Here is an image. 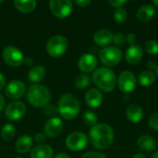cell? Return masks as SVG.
Wrapping results in <instances>:
<instances>
[{
  "label": "cell",
  "mask_w": 158,
  "mask_h": 158,
  "mask_svg": "<svg viewBox=\"0 0 158 158\" xmlns=\"http://www.w3.org/2000/svg\"><path fill=\"white\" fill-rule=\"evenodd\" d=\"M89 138L92 144L96 149L106 150L114 141V131L112 128L106 123L96 124L91 128Z\"/></svg>",
  "instance_id": "6da1fadb"
},
{
  "label": "cell",
  "mask_w": 158,
  "mask_h": 158,
  "mask_svg": "<svg viewBox=\"0 0 158 158\" xmlns=\"http://www.w3.org/2000/svg\"><path fill=\"white\" fill-rule=\"evenodd\" d=\"M57 107L58 113L63 118L71 120L79 115L81 105L75 95L71 94H65L60 97Z\"/></svg>",
  "instance_id": "7a4b0ae2"
},
{
  "label": "cell",
  "mask_w": 158,
  "mask_h": 158,
  "mask_svg": "<svg viewBox=\"0 0 158 158\" xmlns=\"http://www.w3.org/2000/svg\"><path fill=\"white\" fill-rule=\"evenodd\" d=\"M93 81L102 91L106 93L112 92L117 84L115 72L106 67L97 69L93 74Z\"/></svg>",
  "instance_id": "3957f363"
},
{
  "label": "cell",
  "mask_w": 158,
  "mask_h": 158,
  "mask_svg": "<svg viewBox=\"0 0 158 158\" xmlns=\"http://www.w3.org/2000/svg\"><path fill=\"white\" fill-rule=\"evenodd\" d=\"M51 99V93L47 87L41 84H32L27 90V100L35 107L46 106Z\"/></svg>",
  "instance_id": "277c9868"
},
{
  "label": "cell",
  "mask_w": 158,
  "mask_h": 158,
  "mask_svg": "<svg viewBox=\"0 0 158 158\" xmlns=\"http://www.w3.org/2000/svg\"><path fill=\"white\" fill-rule=\"evenodd\" d=\"M69 47L68 39L60 34L52 36L46 44V51L49 56L53 57H59L63 56Z\"/></svg>",
  "instance_id": "5b68a950"
},
{
  "label": "cell",
  "mask_w": 158,
  "mask_h": 158,
  "mask_svg": "<svg viewBox=\"0 0 158 158\" xmlns=\"http://www.w3.org/2000/svg\"><path fill=\"white\" fill-rule=\"evenodd\" d=\"M100 61L106 67L118 65L122 58V51L116 46H106L99 53Z\"/></svg>",
  "instance_id": "8992f818"
},
{
  "label": "cell",
  "mask_w": 158,
  "mask_h": 158,
  "mask_svg": "<svg viewBox=\"0 0 158 158\" xmlns=\"http://www.w3.org/2000/svg\"><path fill=\"white\" fill-rule=\"evenodd\" d=\"M49 7L52 14L59 19L69 17L73 10V4L69 0H51Z\"/></svg>",
  "instance_id": "52a82bcc"
},
{
  "label": "cell",
  "mask_w": 158,
  "mask_h": 158,
  "mask_svg": "<svg viewBox=\"0 0 158 158\" xmlns=\"http://www.w3.org/2000/svg\"><path fill=\"white\" fill-rule=\"evenodd\" d=\"M88 144V137L81 131H74L70 133L66 139V146L73 151L79 152L83 150Z\"/></svg>",
  "instance_id": "ba28073f"
},
{
  "label": "cell",
  "mask_w": 158,
  "mask_h": 158,
  "mask_svg": "<svg viewBox=\"0 0 158 158\" xmlns=\"http://www.w3.org/2000/svg\"><path fill=\"white\" fill-rule=\"evenodd\" d=\"M3 58L10 67H19L25 59L22 52L19 48L12 45L6 46L3 50Z\"/></svg>",
  "instance_id": "9c48e42d"
},
{
  "label": "cell",
  "mask_w": 158,
  "mask_h": 158,
  "mask_svg": "<svg viewBox=\"0 0 158 158\" xmlns=\"http://www.w3.org/2000/svg\"><path fill=\"white\" fill-rule=\"evenodd\" d=\"M118 85L121 92L131 93L136 89L137 80L133 72L130 70H124L119 74L118 80Z\"/></svg>",
  "instance_id": "30bf717a"
},
{
  "label": "cell",
  "mask_w": 158,
  "mask_h": 158,
  "mask_svg": "<svg viewBox=\"0 0 158 158\" xmlns=\"http://www.w3.org/2000/svg\"><path fill=\"white\" fill-rule=\"evenodd\" d=\"M26 113V106L22 102L15 101L11 102L7 105L5 109V115L7 119L11 121L19 120L24 117Z\"/></svg>",
  "instance_id": "8fae6325"
},
{
  "label": "cell",
  "mask_w": 158,
  "mask_h": 158,
  "mask_svg": "<svg viewBox=\"0 0 158 158\" xmlns=\"http://www.w3.org/2000/svg\"><path fill=\"white\" fill-rule=\"evenodd\" d=\"M25 91H26L25 84L19 80H15V81H11L6 86L5 94L9 99H19L23 96Z\"/></svg>",
  "instance_id": "7c38bea8"
},
{
  "label": "cell",
  "mask_w": 158,
  "mask_h": 158,
  "mask_svg": "<svg viewBox=\"0 0 158 158\" xmlns=\"http://www.w3.org/2000/svg\"><path fill=\"white\" fill-rule=\"evenodd\" d=\"M63 122L59 118L54 117L46 121L44 127V134L50 138H56L62 132Z\"/></svg>",
  "instance_id": "4fadbf2b"
},
{
  "label": "cell",
  "mask_w": 158,
  "mask_h": 158,
  "mask_svg": "<svg viewBox=\"0 0 158 158\" xmlns=\"http://www.w3.org/2000/svg\"><path fill=\"white\" fill-rule=\"evenodd\" d=\"M78 66L79 69L84 73L92 72L97 67V58L93 54H84L80 57Z\"/></svg>",
  "instance_id": "5bb4252c"
},
{
  "label": "cell",
  "mask_w": 158,
  "mask_h": 158,
  "mask_svg": "<svg viewBox=\"0 0 158 158\" xmlns=\"http://www.w3.org/2000/svg\"><path fill=\"white\" fill-rule=\"evenodd\" d=\"M143 56V50L139 44L130 45V47L126 51V61L131 65L138 64Z\"/></svg>",
  "instance_id": "9a60e30c"
},
{
  "label": "cell",
  "mask_w": 158,
  "mask_h": 158,
  "mask_svg": "<svg viewBox=\"0 0 158 158\" xmlns=\"http://www.w3.org/2000/svg\"><path fill=\"white\" fill-rule=\"evenodd\" d=\"M85 102L86 104L93 108L99 107L103 102V95L102 93L95 88L89 89L85 94Z\"/></svg>",
  "instance_id": "2e32d148"
},
{
  "label": "cell",
  "mask_w": 158,
  "mask_h": 158,
  "mask_svg": "<svg viewBox=\"0 0 158 158\" xmlns=\"http://www.w3.org/2000/svg\"><path fill=\"white\" fill-rule=\"evenodd\" d=\"M53 149L45 143L37 144L31 151V158H53Z\"/></svg>",
  "instance_id": "e0dca14e"
},
{
  "label": "cell",
  "mask_w": 158,
  "mask_h": 158,
  "mask_svg": "<svg viewBox=\"0 0 158 158\" xmlns=\"http://www.w3.org/2000/svg\"><path fill=\"white\" fill-rule=\"evenodd\" d=\"M113 33L111 31L107 29H101L98 30L94 35V43L99 46H106L109 44L113 40Z\"/></svg>",
  "instance_id": "ac0fdd59"
},
{
  "label": "cell",
  "mask_w": 158,
  "mask_h": 158,
  "mask_svg": "<svg viewBox=\"0 0 158 158\" xmlns=\"http://www.w3.org/2000/svg\"><path fill=\"white\" fill-rule=\"evenodd\" d=\"M32 144H33V139L29 135H23L17 140L15 143V148L18 153L26 154L32 149Z\"/></svg>",
  "instance_id": "d6986e66"
},
{
  "label": "cell",
  "mask_w": 158,
  "mask_h": 158,
  "mask_svg": "<svg viewBox=\"0 0 158 158\" xmlns=\"http://www.w3.org/2000/svg\"><path fill=\"white\" fill-rule=\"evenodd\" d=\"M127 118L132 123L140 122L143 118V110L137 104H131L127 107Z\"/></svg>",
  "instance_id": "ffe728a7"
},
{
  "label": "cell",
  "mask_w": 158,
  "mask_h": 158,
  "mask_svg": "<svg viewBox=\"0 0 158 158\" xmlns=\"http://www.w3.org/2000/svg\"><path fill=\"white\" fill-rule=\"evenodd\" d=\"M155 14H156V9L154 6L144 5L138 9L136 17L141 22H148L154 18Z\"/></svg>",
  "instance_id": "44dd1931"
},
{
  "label": "cell",
  "mask_w": 158,
  "mask_h": 158,
  "mask_svg": "<svg viewBox=\"0 0 158 158\" xmlns=\"http://www.w3.org/2000/svg\"><path fill=\"white\" fill-rule=\"evenodd\" d=\"M45 75H46L45 69L42 65H38L32 67L30 69L28 73V80L34 84H38V82L42 81L44 79Z\"/></svg>",
  "instance_id": "7402d4cb"
},
{
  "label": "cell",
  "mask_w": 158,
  "mask_h": 158,
  "mask_svg": "<svg viewBox=\"0 0 158 158\" xmlns=\"http://www.w3.org/2000/svg\"><path fill=\"white\" fill-rule=\"evenodd\" d=\"M137 145L142 151L152 152L156 149V141L149 135H142L137 141Z\"/></svg>",
  "instance_id": "603a6c76"
},
{
  "label": "cell",
  "mask_w": 158,
  "mask_h": 158,
  "mask_svg": "<svg viewBox=\"0 0 158 158\" xmlns=\"http://www.w3.org/2000/svg\"><path fill=\"white\" fill-rule=\"evenodd\" d=\"M15 7L23 13H29L31 12L37 5V2L35 0H26V1H22V0H16L13 2Z\"/></svg>",
  "instance_id": "cb8c5ba5"
},
{
  "label": "cell",
  "mask_w": 158,
  "mask_h": 158,
  "mask_svg": "<svg viewBox=\"0 0 158 158\" xmlns=\"http://www.w3.org/2000/svg\"><path fill=\"white\" fill-rule=\"evenodd\" d=\"M156 81V74L152 70H144L138 76V82L143 87L152 85Z\"/></svg>",
  "instance_id": "d4e9b609"
},
{
  "label": "cell",
  "mask_w": 158,
  "mask_h": 158,
  "mask_svg": "<svg viewBox=\"0 0 158 158\" xmlns=\"http://www.w3.org/2000/svg\"><path fill=\"white\" fill-rule=\"evenodd\" d=\"M15 132H16V129L15 127L10 124V123H6L5 124V126L2 128L1 131V137L4 141H11L14 136H15Z\"/></svg>",
  "instance_id": "484cf974"
},
{
  "label": "cell",
  "mask_w": 158,
  "mask_h": 158,
  "mask_svg": "<svg viewBox=\"0 0 158 158\" xmlns=\"http://www.w3.org/2000/svg\"><path fill=\"white\" fill-rule=\"evenodd\" d=\"M82 120L86 125L94 127V125H96L98 121V116L94 111L87 110L82 114Z\"/></svg>",
  "instance_id": "4316f807"
},
{
  "label": "cell",
  "mask_w": 158,
  "mask_h": 158,
  "mask_svg": "<svg viewBox=\"0 0 158 158\" xmlns=\"http://www.w3.org/2000/svg\"><path fill=\"white\" fill-rule=\"evenodd\" d=\"M90 83H91V79L85 73L79 75L75 80V86L80 90L86 89L90 85Z\"/></svg>",
  "instance_id": "83f0119b"
},
{
  "label": "cell",
  "mask_w": 158,
  "mask_h": 158,
  "mask_svg": "<svg viewBox=\"0 0 158 158\" xmlns=\"http://www.w3.org/2000/svg\"><path fill=\"white\" fill-rule=\"evenodd\" d=\"M113 18H114V19L118 24H122V23H124L127 20V19H128V13H127V11L123 7L116 8V10L114 11Z\"/></svg>",
  "instance_id": "f1b7e54d"
},
{
  "label": "cell",
  "mask_w": 158,
  "mask_h": 158,
  "mask_svg": "<svg viewBox=\"0 0 158 158\" xmlns=\"http://www.w3.org/2000/svg\"><path fill=\"white\" fill-rule=\"evenodd\" d=\"M144 49L149 55H157L158 43L155 40H149L146 42V44L144 45Z\"/></svg>",
  "instance_id": "f546056e"
},
{
  "label": "cell",
  "mask_w": 158,
  "mask_h": 158,
  "mask_svg": "<svg viewBox=\"0 0 158 158\" xmlns=\"http://www.w3.org/2000/svg\"><path fill=\"white\" fill-rule=\"evenodd\" d=\"M58 113V107L53 104H47L44 106V114L47 117L54 118Z\"/></svg>",
  "instance_id": "4dcf8cb0"
},
{
  "label": "cell",
  "mask_w": 158,
  "mask_h": 158,
  "mask_svg": "<svg viewBox=\"0 0 158 158\" xmlns=\"http://www.w3.org/2000/svg\"><path fill=\"white\" fill-rule=\"evenodd\" d=\"M112 42L117 45H123L126 43V36L123 33H116L113 35Z\"/></svg>",
  "instance_id": "1f68e13d"
},
{
  "label": "cell",
  "mask_w": 158,
  "mask_h": 158,
  "mask_svg": "<svg viewBox=\"0 0 158 158\" xmlns=\"http://www.w3.org/2000/svg\"><path fill=\"white\" fill-rule=\"evenodd\" d=\"M149 126L151 129L158 131V113L153 114L149 118Z\"/></svg>",
  "instance_id": "d6a6232c"
},
{
  "label": "cell",
  "mask_w": 158,
  "mask_h": 158,
  "mask_svg": "<svg viewBox=\"0 0 158 158\" xmlns=\"http://www.w3.org/2000/svg\"><path fill=\"white\" fill-rule=\"evenodd\" d=\"M81 158H106L103 154L98 152H88L84 154Z\"/></svg>",
  "instance_id": "836d02e7"
},
{
  "label": "cell",
  "mask_w": 158,
  "mask_h": 158,
  "mask_svg": "<svg viewBox=\"0 0 158 158\" xmlns=\"http://www.w3.org/2000/svg\"><path fill=\"white\" fill-rule=\"evenodd\" d=\"M127 2L125 0H109L108 1V4L113 6V7H116V8H119V7H122L123 5H125Z\"/></svg>",
  "instance_id": "e575fe53"
},
{
  "label": "cell",
  "mask_w": 158,
  "mask_h": 158,
  "mask_svg": "<svg viewBox=\"0 0 158 158\" xmlns=\"http://www.w3.org/2000/svg\"><path fill=\"white\" fill-rule=\"evenodd\" d=\"M136 41H137V36L134 33H129L126 36V42L130 44L131 45L136 44Z\"/></svg>",
  "instance_id": "d590c367"
},
{
  "label": "cell",
  "mask_w": 158,
  "mask_h": 158,
  "mask_svg": "<svg viewBox=\"0 0 158 158\" xmlns=\"http://www.w3.org/2000/svg\"><path fill=\"white\" fill-rule=\"evenodd\" d=\"M45 140H46V135L44 133H41V132L37 133L33 138V141H35L36 143H38L40 144H42V143H44Z\"/></svg>",
  "instance_id": "8d00e7d4"
},
{
  "label": "cell",
  "mask_w": 158,
  "mask_h": 158,
  "mask_svg": "<svg viewBox=\"0 0 158 158\" xmlns=\"http://www.w3.org/2000/svg\"><path fill=\"white\" fill-rule=\"evenodd\" d=\"M92 2L90 0H77L75 1V4L77 6H79L80 7H86L88 6Z\"/></svg>",
  "instance_id": "74e56055"
},
{
  "label": "cell",
  "mask_w": 158,
  "mask_h": 158,
  "mask_svg": "<svg viewBox=\"0 0 158 158\" xmlns=\"http://www.w3.org/2000/svg\"><path fill=\"white\" fill-rule=\"evenodd\" d=\"M5 85H6V79L4 77V75L0 72V91L2 89H4Z\"/></svg>",
  "instance_id": "f35d334b"
},
{
  "label": "cell",
  "mask_w": 158,
  "mask_h": 158,
  "mask_svg": "<svg viewBox=\"0 0 158 158\" xmlns=\"http://www.w3.org/2000/svg\"><path fill=\"white\" fill-rule=\"evenodd\" d=\"M5 104H6V100L5 97L0 94V113L3 111L4 107H5Z\"/></svg>",
  "instance_id": "ab89813d"
},
{
  "label": "cell",
  "mask_w": 158,
  "mask_h": 158,
  "mask_svg": "<svg viewBox=\"0 0 158 158\" xmlns=\"http://www.w3.org/2000/svg\"><path fill=\"white\" fill-rule=\"evenodd\" d=\"M147 67H148L150 69H152V71H153V69H156L157 65L156 64L155 61H149V62L147 63Z\"/></svg>",
  "instance_id": "60d3db41"
},
{
  "label": "cell",
  "mask_w": 158,
  "mask_h": 158,
  "mask_svg": "<svg viewBox=\"0 0 158 158\" xmlns=\"http://www.w3.org/2000/svg\"><path fill=\"white\" fill-rule=\"evenodd\" d=\"M55 158H70V156L68 155V154H65V153H60V154H57Z\"/></svg>",
  "instance_id": "b9f144b4"
},
{
  "label": "cell",
  "mask_w": 158,
  "mask_h": 158,
  "mask_svg": "<svg viewBox=\"0 0 158 158\" xmlns=\"http://www.w3.org/2000/svg\"><path fill=\"white\" fill-rule=\"evenodd\" d=\"M24 62L27 64V65H32V63H33V60H32V58L31 57H27V58H25L24 59Z\"/></svg>",
  "instance_id": "7bdbcfd3"
},
{
  "label": "cell",
  "mask_w": 158,
  "mask_h": 158,
  "mask_svg": "<svg viewBox=\"0 0 158 158\" xmlns=\"http://www.w3.org/2000/svg\"><path fill=\"white\" fill-rule=\"evenodd\" d=\"M132 158H147V157H146L143 154H141V153H140V154H136V155H135V156H134Z\"/></svg>",
  "instance_id": "ee69618b"
},
{
  "label": "cell",
  "mask_w": 158,
  "mask_h": 158,
  "mask_svg": "<svg viewBox=\"0 0 158 158\" xmlns=\"http://www.w3.org/2000/svg\"><path fill=\"white\" fill-rule=\"evenodd\" d=\"M151 158H158V152L155 153V154L151 156Z\"/></svg>",
  "instance_id": "f6af8a7d"
},
{
  "label": "cell",
  "mask_w": 158,
  "mask_h": 158,
  "mask_svg": "<svg viewBox=\"0 0 158 158\" xmlns=\"http://www.w3.org/2000/svg\"><path fill=\"white\" fill-rule=\"evenodd\" d=\"M153 4L155 5V6H156L158 7V0H155V1H153Z\"/></svg>",
  "instance_id": "bcb514c9"
},
{
  "label": "cell",
  "mask_w": 158,
  "mask_h": 158,
  "mask_svg": "<svg viewBox=\"0 0 158 158\" xmlns=\"http://www.w3.org/2000/svg\"><path fill=\"white\" fill-rule=\"evenodd\" d=\"M156 74H157V76H158V64H157V68H156Z\"/></svg>",
  "instance_id": "7dc6e473"
},
{
  "label": "cell",
  "mask_w": 158,
  "mask_h": 158,
  "mask_svg": "<svg viewBox=\"0 0 158 158\" xmlns=\"http://www.w3.org/2000/svg\"><path fill=\"white\" fill-rule=\"evenodd\" d=\"M3 2H4V1H0V4H1V3H3Z\"/></svg>",
  "instance_id": "c3c4849f"
},
{
  "label": "cell",
  "mask_w": 158,
  "mask_h": 158,
  "mask_svg": "<svg viewBox=\"0 0 158 158\" xmlns=\"http://www.w3.org/2000/svg\"><path fill=\"white\" fill-rule=\"evenodd\" d=\"M15 158H22V157H19V156H18V157H15Z\"/></svg>",
  "instance_id": "681fc988"
}]
</instances>
